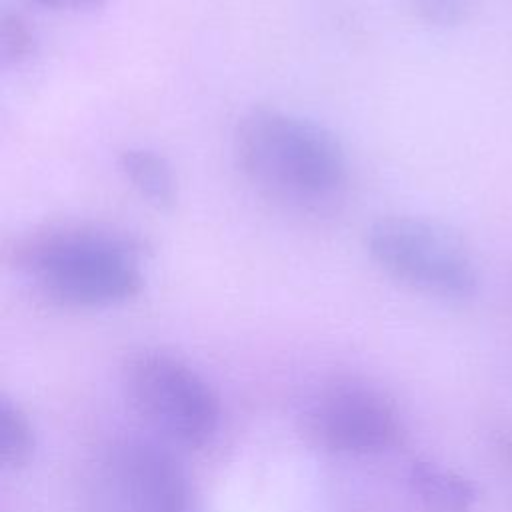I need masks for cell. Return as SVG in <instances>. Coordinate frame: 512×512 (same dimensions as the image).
<instances>
[{"instance_id":"7a4b0ae2","label":"cell","mask_w":512,"mask_h":512,"mask_svg":"<svg viewBox=\"0 0 512 512\" xmlns=\"http://www.w3.org/2000/svg\"><path fill=\"white\" fill-rule=\"evenodd\" d=\"M234 158L264 196L298 210H322L348 184V156L326 126L300 114L258 106L234 128Z\"/></svg>"},{"instance_id":"5b68a950","label":"cell","mask_w":512,"mask_h":512,"mask_svg":"<svg viewBox=\"0 0 512 512\" xmlns=\"http://www.w3.org/2000/svg\"><path fill=\"white\" fill-rule=\"evenodd\" d=\"M318 442L340 454H380L398 444L402 422L396 406L374 386L340 382L322 392L310 412Z\"/></svg>"},{"instance_id":"277c9868","label":"cell","mask_w":512,"mask_h":512,"mask_svg":"<svg viewBox=\"0 0 512 512\" xmlns=\"http://www.w3.org/2000/svg\"><path fill=\"white\" fill-rule=\"evenodd\" d=\"M126 384L134 406L170 440L202 446L216 434L220 400L184 360L160 350L142 352L128 362Z\"/></svg>"},{"instance_id":"6da1fadb","label":"cell","mask_w":512,"mask_h":512,"mask_svg":"<svg viewBox=\"0 0 512 512\" xmlns=\"http://www.w3.org/2000/svg\"><path fill=\"white\" fill-rule=\"evenodd\" d=\"M146 252V244L132 232L64 222L18 238L10 248V262L48 300L72 308H102L140 294Z\"/></svg>"},{"instance_id":"9c48e42d","label":"cell","mask_w":512,"mask_h":512,"mask_svg":"<svg viewBox=\"0 0 512 512\" xmlns=\"http://www.w3.org/2000/svg\"><path fill=\"white\" fill-rule=\"evenodd\" d=\"M36 50V36L24 16L4 10L0 20V56L2 64L20 66Z\"/></svg>"},{"instance_id":"30bf717a","label":"cell","mask_w":512,"mask_h":512,"mask_svg":"<svg viewBox=\"0 0 512 512\" xmlns=\"http://www.w3.org/2000/svg\"><path fill=\"white\" fill-rule=\"evenodd\" d=\"M422 18L438 26H452L464 18L462 0H412Z\"/></svg>"},{"instance_id":"7c38bea8","label":"cell","mask_w":512,"mask_h":512,"mask_svg":"<svg viewBox=\"0 0 512 512\" xmlns=\"http://www.w3.org/2000/svg\"><path fill=\"white\" fill-rule=\"evenodd\" d=\"M496 452H498L500 460L504 462V466L512 474V436L498 434V438H496Z\"/></svg>"},{"instance_id":"52a82bcc","label":"cell","mask_w":512,"mask_h":512,"mask_svg":"<svg viewBox=\"0 0 512 512\" xmlns=\"http://www.w3.org/2000/svg\"><path fill=\"white\" fill-rule=\"evenodd\" d=\"M118 168L126 182L158 210L174 208L178 200V182L168 160L142 146L124 148L118 154Z\"/></svg>"},{"instance_id":"3957f363","label":"cell","mask_w":512,"mask_h":512,"mask_svg":"<svg viewBox=\"0 0 512 512\" xmlns=\"http://www.w3.org/2000/svg\"><path fill=\"white\" fill-rule=\"evenodd\" d=\"M366 250L398 282L442 300H468L478 272L466 246L436 222L414 216L378 218L366 230Z\"/></svg>"},{"instance_id":"8fae6325","label":"cell","mask_w":512,"mask_h":512,"mask_svg":"<svg viewBox=\"0 0 512 512\" xmlns=\"http://www.w3.org/2000/svg\"><path fill=\"white\" fill-rule=\"evenodd\" d=\"M36 6L48 8V10H66V12H80V10H92L102 6L106 0H32Z\"/></svg>"},{"instance_id":"ba28073f","label":"cell","mask_w":512,"mask_h":512,"mask_svg":"<svg viewBox=\"0 0 512 512\" xmlns=\"http://www.w3.org/2000/svg\"><path fill=\"white\" fill-rule=\"evenodd\" d=\"M36 448V434L28 414L8 396L0 400V460L16 470L28 464Z\"/></svg>"},{"instance_id":"8992f818","label":"cell","mask_w":512,"mask_h":512,"mask_svg":"<svg viewBox=\"0 0 512 512\" xmlns=\"http://www.w3.org/2000/svg\"><path fill=\"white\" fill-rule=\"evenodd\" d=\"M408 486L434 512H470L478 498L474 482L432 460L410 462Z\"/></svg>"}]
</instances>
